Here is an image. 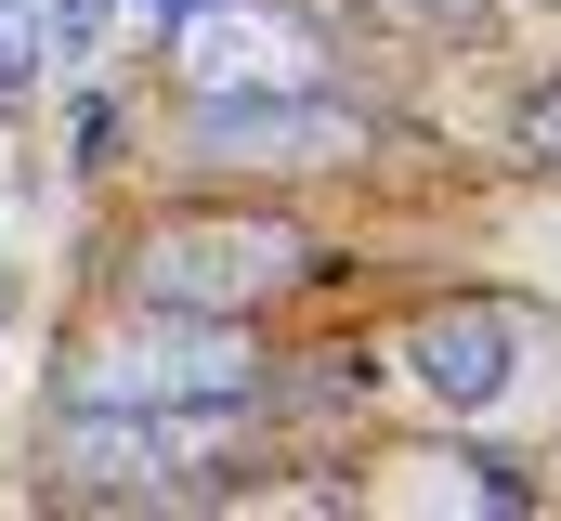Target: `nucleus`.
Masks as SVG:
<instances>
[{"instance_id":"f257e3e1","label":"nucleus","mask_w":561,"mask_h":521,"mask_svg":"<svg viewBox=\"0 0 561 521\" xmlns=\"http://www.w3.org/2000/svg\"><path fill=\"white\" fill-rule=\"evenodd\" d=\"M496 352H510V326H496V313H444V326L419 339V379H431V391H457V404H483V391L510 379Z\"/></svg>"},{"instance_id":"f03ea898","label":"nucleus","mask_w":561,"mask_h":521,"mask_svg":"<svg viewBox=\"0 0 561 521\" xmlns=\"http://www.w3.org/2000/svg\"><path fill=\"white\" fill-rule=\"evenodd\" d=\"M523 143H536V157H549V170H561V92H549V105H536V118H523Z\"/></svg>"}]
</instances>
